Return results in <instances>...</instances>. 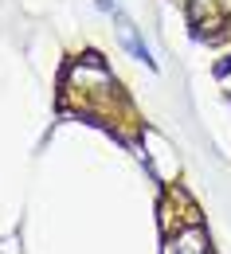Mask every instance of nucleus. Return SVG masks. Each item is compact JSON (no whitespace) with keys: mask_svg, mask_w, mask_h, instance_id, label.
Here are the masks:
<instances>
[{"mask_svg":"<svg viewBox=\"0 0 231 254\" xmlns=\"http://www.w3.org/2000/svg\"><path fill=\"white\" fill-rule=\"evenodd\" d=\"M126 47H130V51L137 55V59H141V63L157 66V63H153V55H149V47H145V43L137 39V32H133V24H126Z\"/></svg>","mask_w":231,"mask_h":254,"instance_id":"f257e3e1","label":"nucleus"},{"mask_svg":"<svg viewBox=\"0 0 231 254\" xmlns=\"http://www.w3.org/2000/svg\"><path fill=\"white\" fill-rule=\"evenodd\" d=\"M98 8H102V12H114V16H118V0H98Z\"/></svg>","mask_w":231,"mask_h":254,"instance_id":"f03ea898","label":"nucleus"}]
</instances>
